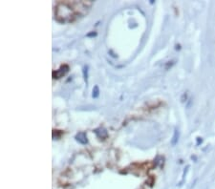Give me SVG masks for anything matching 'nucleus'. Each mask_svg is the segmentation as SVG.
Segmentation results:
<instances>
[{
  "label": "nucleus",
  "mask_w": 215,
  "mask_h": 189,
  "mask_svg": "<svg viewBox=\"0 0 215 189\" xmlns=\"http://www.w3.org/2000/svg\"><path fill=\"white\" fill-rule=\"evenodd\" d=\"M76 139L78 143H81V144H86L88 143V139H87V137H86V134L84 132H79L77 135H76Z\"/></svg>",
  "instance_id": "nucleus-2"
},
{
  "label": "nucleus",
  "mask_w": 215,
  "mask_h": 189,
  "mask_svg": "<svg viewBox=\"0 0 215 189\" xmlns=\"http://www.w3.org/2000/svg\"><path fill=\"white\" fill-rule=\"evenodd\" d=\"M100 96V89H99V86L98 85H96L94 88H93V94H92V97L94 99H97L99 98Z\"/></svg>",
  "instance_id": "nucleus-5"
},
{
  "label": "nucleus",
  "mask_w": 215,
  "mask_h": 189,
  "mask_svg": "<svg viewBox=\"0 0 215 189\" xmlns=\"http://www.w3.org/2000/svg\"><path fill=\"white\" fill-rule=\"evenodd\" d=\"M95 134L97 135V137L99 138H102V139H105L107 137H108V133L106 131V129L104 128H99V129H96L95 130Z\"/></svg>",
  "instance_id": "nucleus-3"
},
{
  "label": "nucleus",
  "mask_w": 215,
  "mask_h": 189,
  "mask_svg": "<svg viewBox=\"0 0 215 189\" xmlns=\"http://www.w3.org/2000/svg\"><path fill=\"white\" fill-rule=\"evenodd\" d=\"M178 140H179V130L178 129H175L174 134H173V137H172V139H171V144L173 146H175L178 143Z\"/></svg>",
  "instance_id": "nucleus-4"
},
{
  "label": "nucleus",
  "mask_w": 215,
  "mask_h": 189,
  "mask_svg": "<svg viewBox=\"0 0 215 189\" xmlns=\"http://www.w3.org/2000/svg\"><path fill=\"white\" fill-rule=\"evenodd\" d=\"M83 76H84L85 81H87V78H88V67L87 66H84V68H83Z\"/></svg>",
  "instance_id": "nucleus-6"
},
{
  "label": "nucleus",
  "mask_w": 215,
  "mask_h": 189,
  "mask_svg": "<svg viewBox=\"0 0 215 189\" xmlns=\"http://www.w3.org/2000/svg\"><path fill=\"white\" fill-rule=\"evenodd\" d=\"M91 35H94V36H96V35H97V34H96V33H94V34H89V35H87V36H91Z\"/></svg>",
  "instance_id": "nucleus-7"
},
{
  "label": "nucleus",
  "mask_w": 215,
  "mask_h": 189,
  "mask_svg": "<svg viewBox=\"0 0 215 189\" xmlns=\"http://www.w3.org/2000/svg\"><path fill=\"white\" fill-rule=\"evenodd\" d=\"M68 71H69V66L68 65H63L58 70H57L56 72H54L53 77L55 78H62L63 76H65L68 73Z\"/></svg>",
  "instance_id": "nucleus-1"
}]
</instances>
